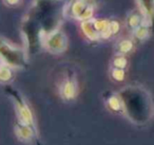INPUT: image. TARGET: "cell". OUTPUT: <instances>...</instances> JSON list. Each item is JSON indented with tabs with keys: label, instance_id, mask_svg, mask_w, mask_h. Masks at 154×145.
Instances as JSON below:
<instances>
[{
	"label": "cell",
	"instance_id": "4",
	"mask_svg": "<svg viewBox=\"0 0 154 145\" xmlns=\"http://www.w3.org/2000/svg\"><path fill=\"white\" fill-rule=\"evenodd\" d=\"M7 93L10 95V98L13 100L14 105H15L16 114H17V122H20L22 124H26L31 127H36V122L33 114V111L29 104L26 103V98L22 96L18 90H16L13 87H7Z\"/></svg>",
	"mask_w": 154,
	"mask_h": 145
},
{
	"label": "cell",
	"instance_id": "16",
	"mask_svg": "<svg viewBox=\"0 0 154 145\" xmlns=\"http://www.w3.org/2000/svg\"><path fill=\"white\" fill-rule=\"evenodd\" d=\"M112 66H113V68L125 70L128 66V60L124 55H115L112 60Z\"/></svg>",
	"mask_w": 154,
	"mask_h": 145
},
{
	"label": "cell",
	"instance_id": "9",
	"mask_svg": "<svg viewBox=\"0 0 154 145\" xmlns=\"http://www.w3.org/2000/svg\"><path fill=\"white\" fill-rule=\"evenodd\" d=\"M138 11L146 18L151 30L154 29V0H136Z\"/></svg>",
	"mask_w": 154,
	"mask_h": 145
},
{
	"label": "cell",
	"instance_id": "17",
	"mask_svg": "<svg viewBox=\"0 0 154 145\" xmlns=\"http://www.w3.org/2000/svg\"><path fill=\"white\" fill-rule=\"evenodd\" d=\"M111 76L114 81L116 82H122L125 79L126 76V72L122 69H117V68H112L111 70Z\"/></svg>",
	"mask_w": 154,
	"mask_h": 145
},
{
	"label": "cell",
	"instance_id": "12",
	"mask_svg": "<svg viewBox=\"0 0 154 145\" xmlns=\"http://www.w3.org/2000/svg\"><path fill=\"white\" fill-rule=\"evenodd\" d=\"M106 105L108 109L114 113H122L124 114V108L120 96L118 93H111L110 95L106 96Z\"/></svg>",
	"mask_w": 154,
	"mask_h": 145
},
{
	"label": "cell",
	"instance_id": "10",
	"mask_svg": "<svg viewBox=\"0 0 154 145\" xmlns=\"http://www.w3.org/2000/svg\"><path fill=\"white\" fill-rule=\"evenodd\" d=\"M80 28H82V31L85 34V36L88 39H90L92 41L100 40L99 34L94 26V18L86 20V21H82V24H80Z\"/></svg>",
	"mask_w": 154,
	"mask_h": 145
},
{
	"label": "cell",
	"instance_id": "13",
	"mask_svg": "<svg viewBox=\"0 0 154 145\" xmlns=\"http://www.w3.org/2000/svg\"><path fill=\"white\" fill-rule=\"evenodd\" d=\"M133 48H134V44H133L132 39L122 38V39H119V40L115 44L114 52H115V55L126 56L127 54H129L132 51Z\"/></svg>",
	"mask_w": 154,
	"mask_h": 145
},
{
	"label": "cell",
	"instance_id": "2",
	"mask_svg": "<svg viewBox=\"0 0 154 145\" xmlns=\"http://www.w3.org/2000/svg\"><path fill=\"white\" fill-rule=\"evenodd\" d=\"M122 103L124 114L132 123L145 124L154 112L149 93L138 86H128L118 92Z\"/></svg>",
	"mask_w": 154,
	"mask_h": 145
},
{
	"label": "cell",
	"instance_id": "7",
	"mask_svg": "<svg viewBox=\"0 0 154 145\" xmlns=\"http://www.w3.org/2000/svg\"><path fill=\"white\" fill-rule=\"evenodd\" d=\"M78 82L73 72H66L59 84V95L66 102L75 100L78 95Z\"/></svg>",
	"mask_w": 154,
	"mask_h": 145
},
{
	"label": "cell",
	"instance_id": "8",
	"mask_svg": "<svg viewBox=\"0 0 154 145\" xmlns=\"http://www.w3.org/2000/svg\"><path fill=\"white\" fill-rule=\"evenodd\" d=\"M15 134L20 141L26 143H32L35 140H38V131L37 128L31 127L20 122H16L15 124Z\"/></svg>",
	"mask_w": 154,
	"mask_h": 145
},
{
	"label": "cell",
	"instance_id": "5",
	"mask_svg": "<svg viewBox=\"0 0 154 145\" xmlns=\"http://www.w3.org/2000/svg\"><path fill=\"white\" fill-rule=\"evenodd\" d=\"M96 8V0H72L70 3H66L64 16L73 19L86 21L92 19Z\"/></svg>",
	"mask_w": 154,
	"mask_h": 145
},
{
	"label": "cell",
	"instance_id": "3",
	"mask_svg": "<svg viewBox=\"0 0 154 145\" xmlns=\"http://www.w3.org/2000/svg\"><path fill=\"white\" fill-rule=\"evenodd\" d=\"M0 58L3 64L12 69H23L28 65L26 49L14 45L3 37H0Z\"/></svg>",
	"mask_w": 154,
	"mask_h": 145
},
{
	"label": "cell",
	"instance_id": "19",
	"mask_svg": "<svg viewBox=\"0 0 154 145\" xmlns=\"http://www.w3.org/2000/svg\"><path fill=\"white\" fill-rule=\"evenodd\" d=\"M3 65H5V64H3L2 60H1V58H0V68H1V67H2V66H3Z\"/></svg>",
	"mask_w": 154,
	"mask_h": 145
},
{
	"label": "cell",
	"instance_id": "11",
	"mask_svg": "<svg viewBox=\"0 0 154 145\" xmlns=\"http://www.w3.org/2000/svg\"><path fill=\"white\" fill-rule=\"evenodd\" d=\"M126 22H127L128 28L130 29L131 31L135 30L136 28L140 27L141 24H148V26H149V24H148V21L146 20V18L143 17V14L139 11H134L129 14L128 17H127ZM150 28H151V27H150Z\"/></svg>",
	"mask_w": 154,
	"mask_h": 145
},
{
	"label": "cell",
	"instance_id": "6",
	"mask_svg": "<svg viewBox=\"0 0 154 145\" xmlns=\"http://www.w3.org/2000/svg\"><path fill=\"white\" fill-rule=\"evenodd\" d=\"M41 47L50 53L58 55L63 53L68 48V37L61 29H55L43 35Z\"/></svg>",
	"mask_w": 154,
	"mask_h": 145
},
{
	"label": "cell",
	"instance_id": "1",
	"mask_svg": "<svg viewBox=\"0 0 154 145\" xmlns=\"http://www.w3.org/2000/svg\"><path fill=\"white\" fill-rule=\"evenodd\" d=\"M63 0H34L23 21L43 35L58 29L60 17L64 16Z\"/></svg>",
	"mask_w": 154,
	"mask_h": 145
},
{
	"label": "cell",
	"instance_id": "18",
	"mask_svg": "<svg viewBox=\"0 0 154 145\" xmlns=\"http://www.w3.org/2000/svg\"><path fill=\"white\" fill-rule=\"evenodd\" d=\"M7 7H18L22 0H2Z\"/></svg>",
	"mask_w": 154,
	"mask_h": 145
},
{
	"label": "cell",
	"instance_id": "14",
	"mask_svg": "<svg viewBox=\"0 0 154 145\" xmlns=\"http://www.w3.org/2000/svg\"><path fill=\"white\" fill-rule=\"evenodd\" d=\"M151 32H152L151 28H150L148 24H141L140 27H138V28H136L135 30L132 31V34H133V37H134L136 40L143 41L149 38Z\"/></svg>",
	"mask_w": 154,
	"mask_h": 145
},
{
	"label": "cell",
	"instance_id": "15",
	"mask_svg": "<svg viewBox=\"0 0 154 145\" xmlns=\"http://www.w3.org/2000/svg\"><path fill=\"white\" fill-rule=\"evenodd\" d=\"M13 77H14V72L11 67L7 66V65H3L0 68V83L8 84L13 79Z\"/></svg>",
	"mask_w": 154,
	"mask_h": 145
}]
</instances>
